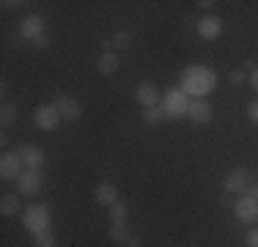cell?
I'll use <instances>...</instances> for the list:
<instances>
[{
	"mask_svg": "<svg viewBox=\"0 0 258 247\" xmlns=\"http://www.w3.org/2000/svg\"><path fill=\"white\" fill-rule=\"evenodd\" d=\"M179 88L187 94L189 99H206L217 88V72H212L209 66H201V64H192L181 72L179 77Z\"/></svg>",
	"mask_w": 258,
	"mask_h": 247,
	"instance_id": "1",
	"label": "cell"
},
{
	"mask_svg": "<svg viewBox=\"0 0 258 247\" xmlns=\"http://www.w3.org/2000/svg\"><path fill=\"white\" fill-rule=\"evenodd\" d=\"M50 220H52V214H50V206H47V203H30L25 212H22V225H25L33 236L50 231Z\"/></svg>",
	"mask_w": 258,
	"mask_h": 247,
	"instance_id": "2",
	"label": "cell"
},
{
	"mask_svg": "<svg viewBox=\"0 0 258 247\" xmlns=\"http://www.w3.org/2000/svg\"><path fill=\"white\" fill-rule=\"evenodd\" d=\"M189 102H192V99L184 94L179 85H176V88H168L162 94V110H165L168 118H184L187 110H189Z\"/></svg>",
	"mask_w": 258,
	"mask_h": 247,
	"instance_id": "3",
	"label": "cell"
},
{
	"mask_svg": "<svg viewBox=\"0 0 258 247\" xmlns=\"http://www.w3.org/2000/svg\"><path fill=\"white\" fill-rule=\"evenodd\" d=\"M33 121H36V127H39L41 132H55L63 118H60V113H58L55 104H39V107L33 110Z\"/></svg>",
	"mask_w": 258,
	"mask_h": 247,
	"instance_id": "4",
	"label": "cell"
},
{
	"mask_svg": "<svg viewBox=\"0 0 258 247\" xmlns=\"http://www.w3.org/2000/svg\"><path fill=\"white\" fill-rule=\"evenodd\" d=\"M22 168H25V162H22L20 151H3V157H0V176L6 181H17L25 173Z\"/></svg>",
	"mask_w": 258,
	"mask_h": 247,
	"instance_id": "5",
	"label": "cell"
},
{
	"mask_svg": "<svg viewBox=\"0 0 258 247\" xmlns=\"http://www.w3.org/2000/svg\"><path fill=\"white\" fill-rule=\"evenodd\" d=\"M233 214H236L239 222L253 225V222H258V201H255V198H250V195L236 198V203H233Z\"/></svg>",
	"mask_w": 258,
	"mask_h": 247,
	"instance_id": "6",
	"label": "cell"
},
{
	"mask_svg": "<svg viewBox=\"0 0 258 247\" xmlns=\"http://www.w3.org/2000/svg\"><path fill=\"white\" fill-rule=\"evenodd\" d=\"M187 118L192 121L195 127H206V124H212L214 110H212V104H209V99H192V102H189V110H187Z\"/></svg>",
	"mask_w": 258,
	"mask_h": 247,
	"instance_id": "7",
	"label": "cell"
},
{
	"mask_svg": "<svg viewBox=\"0 0 258 247\" xmlns=\"http://www.w3.org/2000/svg\"><path fill=\"white\" fill-rule=\"evenodd\" d=\"M52 104L58 107V113H60L63 121H77L80 115H83V104H80L75 96H69V94H58Z\"/></svg>",
	"mask_w": 258,
	"mask_h": 247,
	"instance_id": "8",
	"label": "cell"
},
{
	"mask_svg": "<svg viewBox=\"0 0 258 247\" xmlns=\"http://www.w3.org/2000/svg\"><path fill=\"white\" fill-rule=\"evenodd\" d=\"M41 187H44V176H41V170H25L20 178H17V190H20V195H39Z\"/></svg>",
	"mask_w": 258,
	"mask_h": 247,
	"instance_id": "9",
	"label": "cell"
},
{
	"mask_svg": "<svg viewBox=\"0 0 258 247\" xmlns=\"http://www.w3.org/2000/svg\"><path fill=\"white\" fill-rule=\"evenodd\" d=\"M135 102H138L143 110H149V107L162 104V96H159V91H157L154 83H140L138 88H135Z\"/></svg>",
	"mask_w": 258,
	"mask_h": 247,
	"instance_id": "10",
	"label": "cell"
},
{
	"mask_svg": "<svg viewBox=\"0 0 258 247\" xmlns=\"http://www.w3.org/2000/svg\"><path fill=\"white\" fill-rule=\"evenodd\" d=\"M247 184H250V170L247 168H236V170H231L228 176H225L223 187H225L228 195H233V193H244Z\"/></svg>",
	"mask_w": 258,
	"mask_h": 247,
	"instance_id": "11",
	"label": "cell"
},
{
	"mask_svg": "<svg viewBox=\"0 0 258 247\" xmlns=\"http://www.w3.org/2000/svg\"><path fill=\"white\" fill-rule=\"evenodd\" d=\"M220 33H223V20H220V17L206 14V17H201V20H198V36H201V39L214 41V39H220Z\"/></svg>",
	"mask_w": 258,
	"mask_h": 247,
	"instance_id": "12",
	"label": "cell"
},
{
	"mask_svg": "<svg viewBox=\"0 0 258 247\" xmlns=\"http://www.w3.org/2000/svg\"><path fill=\"white\" fill-rule=\"evenodd\" d=\"M17 151H20V157H22V162H25L28 170H41V165H44V151H41L39 146L22 143Z\"/></svg>",
	"mask_w": 258,
	"mask_h": 247,
	"instance_id": "13",
	"label": "cell"
},
{
	"mask_svg": "<svg viewBox=\"0 0 258 247\" xmlns=\"http://www.w3.org/2000/svg\"><path fill=\"white\" fill-rule=\"evenodd\" d=\"M20 36H22V39H28V41L41 39V36H44V20H41L39 14L25 17V20H22V25H20Z\"/></svg>",
	"mask_w": 258,
	"mask_h": 247,
	"instance_id": "14",
	"label": "cell"
},
{
	"mask_svg": "<svg viewBox=\"0 0 258 247\" xmlns=\"http://www.w3.org/2000/svg\"><path fill=\"white\" fill-rule=\"evenodd\" d=\"M94 198H96V203H102V206H113V203H118V190H115V184H110V181H99L94 187Z\"/></svg>",
	"mask_w": 258,
	"mask_h": 247,
	"instance_id": "15",
	"label": "cell"
},
{
	"mask_svg": "<svg viewBox=\"0 0 258 247\" xmlns=\"http://www.w3.org/2000/svg\"><path fill=\"white\" fill-rule=\"evenodd\" d=\"M121 66V58L115 52H102L99 60H96V69H99V74H104V77H110V74H115Z\"/></svg>",
	"mask_w": 258,
	"mask_h": 247,
	"instance_id": "16",
	"label": "cell"
},
{
	"mask_svg": "<svg viewBox=\"0 0 258 247\" xmlns=\"http://www.w3.org/2000/svg\"><path fill=\"white\" fill-rule=\"evenodd\" d=\"M20 209H22V203H20V198H17V195L9 193V195L0 198V214H3V217H17Z\"/></svg>",
	"mask_w": 258,
	"mask_h": 247,
	"instance_id": "17",
	"label": "cell"
},
{
	"mask_svg": "<svg viewBox=\"0 0 258 247\" xmlns=\"http://www.w3.org/2000/svg\"><path fill=\"white\" fill-rule=\"evenodd\" d=\"M129 236H132V231H129L126 222H113V225H110V242H115V244H126V242H129Z\"/></svg>",
	"mask_w": 258,
	"mask_h": 247,
	"instance_id": "18",
	"label": "cell"
},
{
	"mask_svg": "<svg viewBox=\"0 0 258 247\" xmlns=\"http://www.w3.org/2000/svg\"><path fill=\"white\" fill-rule=\"evenodd\" d=\"M17 118H20V110H17V104L3 102V110H0V124H3V127H11V124H17Z\"/></svg>",
	"mask_w": 258,
	"mask_h": 247,
	"instance_id": "19",
	"label": "cell"
},
{
	"mask_svg": "<svg viewBox=\"0 0 258 247\" xmlns=\"http://www.w3.org/2000/svg\"><path fill=\"white\" fill-rule=\"evenodd\" d=\"M168 115H165V110H162V104H157V107H149V110H143V121L149 124V127H157V124H162Z\"/></svg>",
	"mask_w": 258,
	"mask_h": 247,
	"instance_id": "20",
	"label": "cell"
},
{
	"mask_svg": "<svg viewBox=\"0 0 258 247\" xmlns=\"http://www.w3.org/2000/svg\"><path fill=\"white\" fill-rule=\"evenodd\" d=\"M33 244H36V247H60V244H58V236H55L52 231L36 233V236H33Z\"/></svg>",
	"mask_w": 258,
	"mask_h": 247,
	"instance_id": "21",
	"label": "cell"
},
{
	"mask_svg": "<svg viewBox=\"0 0 258 247\" xmlns=\"http://www.w3.org/2000/svg\"><path fill=\"white\" fill-rule=\"evenodd\" d=\"M129 44H132V33H129V30H118V33H113V39H110V47H115V49H126Z\"/></svg>",
	"mask_w": 258,
	"mask_h": 247,
	"instance_id": "22",
	"label": "cell"
},
{
	"mask_svg": "<svg viewBox=\"0 0 258 247\" xmlns=\"http://www.w3.org/2000/svg\"><path fill=\"white\" fill-rule=\"evenodd\" d=\"M126 214H129V206L126 203H113V206H110V220L113 222H126Z\"/></svg>",
	"mask_w": 258,
	"mask_h": 247,
	"instance_id": "23",
	"label": "cell"
},
{
	"mask_svg": "<svg viewBox=\"0 0 258 247\" xmlns=\"http://www.w3.org/2000/svg\"><path fill=\"white\" fill-rule=\"evenodd\" d=\"M228 80H231L233 85H242L244 80H247V72H244V69H231L228 72Z\"/></svg>",
	"mask_w": 258,
	"mask_h": 247,
	"instance_id": "24",
	"label": "cell"
},
{
	"mask_svg": "<svg viewBox=\"0 0 258 247\" xmlns=\"http://www.w3.org/2000/svg\"><path fill=\"white\" fill-rule=\"evenodd\" d=\"M247 118L253 124H258V99H253V102L247 104Z\"/></svg>",
	"mask_w": 258,
	"mask_h": 247,
	"instance_id": "25",
	"label": "cell"
},
{
	"mask_svg": "<svg viewBox=\"0 0 258 247\" xmlns=\"http://www.w3.org/2000/svg\"><path fill=\"white\" fill-rule=\"evenodd\" d=\"M244 242H247V247H258V228H250Z\"/></svg>",
	"mask_w": 258,
	"mask_h": 247,
	"instance_id": "26",
	"label": "cell"
},
{
	"mask_svg": "<svg viewBox=\"0 0 258 247\" xmlns=\"http://www.w3.org/2000/svg\"><path fill=\"white\" fill-rule=\"evenodd\" d=\"M244 195H250V198H255V201H258V181L247 184V190H244Z\"/></svg>",
	"mask_w": 258,
	"mask_h": 247,
	"instance_id": "27",
	"label": "cell"
},
{
	"mask_svg": "<svg viewBox=\"0 0 258 247\" xmlns=\"http://www.w3.org/2000/svg\"><path fill=\"white\" fill-rule=\"evenodd\" d=\"M33 44H36V49H47V47H50V39H47V33L41 36V39H36Z\"/></svg>",
	"mask_w": 258,
	"mask_h": 247,
	"instance_id": "28",
	"label": "cell"
},
{
	"mask_svg": "<svg viewBox=\"0 0 258 247\" xmlns=\"http://www.w3.org/2000/svg\"><path fill=\"white\" fill-rule=\"evenodd\" d=\"M247 80H250V85H253V88L258 91V66H255V69H253V72L247 74Z\"/></svg>",
	"mask_w": 258,
	"mask_h": 247,
	"instance_id": "29",
	"label": "cell"
},
{
	"mask_svg": "<svg viewBox=\"0 0 258 247\" xmlns=\"http://www.w3.org/2000/svg\"><path fill=\"white\" fill-rule=\"evenodd\" d=\"M140 244H143V239H140V236H135V233L129 236V242H126V247H140Z\"/></svg>",
	"mask_w": 258,
	"mask_h": 247,
	"instance_id": "30",
	"label": "cell"
},
{
	"mask_svg": "<svg viewBox=\"0 0 258 247\" xmlns=\"http://www.w3.org/2000/svg\"><path fill=\"white\" fill-rule=\"evenodd\" d=\"M198 9H214V3H212V0H201V3H198Z\"/></svg>",
	"mask_w": 258,
	"mask_h": 247,
	"instance_id": "31",
	"label": "cell"
},
{
	"mask_svg": "<svg viewBox=\"0 0 258 247\" xmlns=\"http://www.w3.org/2000/svg\"><path fill=\"white\" fill-rule=\"evenodd\" d=\"M220 203H225V206H228V203H231V195L223 193V195H220Z\"/></svg>",
	"mask_w": 258,
	"mask_h": 247,
	"instance_id": "32",
	"label": "cell"
},
{
	"mask_svg": "<svg viewBox=\"0 0 258 247\" xmlns=\"http://www.w3.org/2000/svg\"><path fill=\"white\" fill-rule=\"evenodd\" d=\"M124 247H126V244H124Z\"/></svg>",
	"mask_w": 258,
	"mask_h": 247,
	"instance_id": "33",
	"label": "cell"
}]
</instances>
